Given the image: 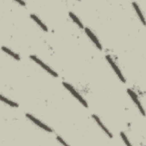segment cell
I'll list each match as a JSON object with an SVG mask.
<instances>
[{
    "label": "cell",
    "mask_w": 146,
    "mask_h": 146,
    "mask_svg": "<svg viewBox=\"0 0 146 146\" xmlns=\"http://www.w3.org/2000/svg\"><path fill=\"white\" fill-rule=\"evenodd\" d=\"M63 85L64 86V87H65L71 93V94L75 97L85 107H87L88 105L87 102L85 101V100L82 98V96L74 89V88L71 86L70 84H69L68 83H67L66 82H63Z\"/></svg>",
    "instance_id": "1"
},
{
    "label": "cell",
    "mask_w": 146,
    "mask_h": 146,
    "mask_svg": "<svg viewBox=\"0 0 146 146\" xmlns=\"http://www.w3.org/2000/svg\"><path fill=\"white\" fill-rule=\"evenodd\" d=\"M30 58L35 61L37 64H38L39 66H40L44 70L47 71L49 74H50L51 75H52L54 77H58V74L55 72L54 70H52L50 67H48L47 64H46L44 63H43L40 59L38 58L35 55H30Z\"/></svg>",
    "instance_id": "2"
},
{
    "label": "cell",
    "mask_w": 146,
    "mask_h": 146,
    "mask_svg": "<svg viewBox=\"0 0 146 146\" xmlns=\"http://www.w3.org/2000/svg\"><path fill=\"white\" fill-rule=\"evenodd\" d=\"M106 59L108 60V62H109L112 68H113V70H114V71L115 72V73L116 74V75H117V76L119 77V78L120 79V80L123 82L125 83V78H124V76L123 75V74H121L120 69L118 68V67L116 66V64H115V63L113 61L112 59L111 58V56L110 55H107L106 56Z\"/></svg>",
    "instance_id": "3"
},
{
    "label": "cell",
    "mask_w": 146,
    "mask_h": 146,
    "mask_svg": "<svg viewBox=\"0 0 146 146\" xmlns=\"http://www.w3.org/2000/svg\"><path fill=\"white\" fill-rule=\"evenodd\" d=\"M26 116L30 120H31L34 123H35L36 125H38L40 128L49 132H52V130L49 127H48L47 125H46V124H43L42 122H41L40 121H39L38 119H37L36 118L34 117L33 116H32L31 115L29 114V113H26Z\"/></svg>",
    "instance_id": "4"
},
{
    "label": "cell",
    "mask_w": 146,
    "mask_h": 146,
    "mask_svg": "<svg viewBox=\"0 0 146 146\" xmlns=\"http://www.w3.org/2000/svg\"><path fill=\"white\" fill-rule=\"evenodd\" d=\"M127 92L128 93V94L129 95L131 98L132 99V100H133L135 103L136 104V106H137L139 110H140V111L141 112L142 115L143 116H144L145 115V112H144V109H143V108L142 107V105L141 104V103L140 102L139 100L138 99L137 96L135 94V93L133 91H132L131 89H127Z\"/></svg>",
    "instance_id": "5"
},
{
    "label": "cell",
    "mask_w": 146,
    "mask_h": 146,
    "mask_svg": "<svg viewBox=\"0 0 146 146\" xmlns=\"http://www.w3.org/2000/svg\"><path fill=\"white\" fill-rule=\"evenodd\" d=\"M84 30H85V32L86 33V34H87V35L92 40V41L94 43V44L96 45V46L98 47V48L101 50L102 48V45H101L100 43L99 42V41L98 40V39H97V38L96 37V36L94 34V33L87 27H86Z\"/></svg>",
    "instance_id": "6"
},
{
    "label": "cell",
    "mask_w": 146,
    "mask_h": 146,
    "mask_svg": "<svg viewBox=\"0 0 146 146\" xmlns=\"http://www.w3.org/2000/svg\"><path fill=\"white\" fill-rule=\"evenodd\" d=\"M93 119L95 120V121L97 123V124L99 125V126L103 129V131L110 137L112 138V135L111 134V133L109 131V130L105 127V125L102 123V122L101 121V120H100V119L96 115H92Z\"/></svg>",
    "instance_id": "7"
},
{
    "label": "cell",
    "mask_w": 146,
    "mask_h": 146,
    "mask_svg": "<svg viewBox=\"0 0 146 146\" xmlns=\"http://www.w3.org/2000/svg\"><path fill=\"white\" fill-rule=\"evenodd\" d=\"M30 17L44 31H47L48 30L47 26L39 19V18L37 16H36L35 14H31Z\"/></svg>",
    "instance_id": "8"
},
{
    "label": "cell",
    "mask_w": 146,
    "mask_h": 146,
    "mask_svg": "<svg viewBox=\"0 0 146 146\" xmlns=\"http://www.w3.org/2000/svg\"><path fill=\"white\" fill-rule=\"evenodd\" d=\"M132 5H133V6L134 7V9H135V11H136L139 18L140 19V20L141 21V22H143V23L144 25H145V19H144V16L141 13V10L140 9L139 6L137 5V4L136 3V2H133L132 3Z\"/></svg>",
    "instance_id": "9"
},
{
    "label": "cell",
    "mask_w": 146,
    "mask_h": 146,
    "mask_svg": "<svg viewBox=\"0 0 146 146\" xmlns=\"http://www.w3.org/2000/svg\"><path fill=\"white\" fill-rule=\"evenodd\" d=\"M2 50L4 52H5L6 53H7L8 55L11 56L13 58H14V59H15L16 60H19V59H20V58H19V55H18V54H15V52H13L11 50H10V49L7 48V47L3 46V47H2Z\"/></svg>",
    "instance_id": "10"
},
{
    "label": "cell",
    "mask_w": 146,
    "mask_h": 146,
    "mask_svg": "<svg viewBox=\"0 0 146 146\" xmlns=\"http://www.w3.org/2000/svg\"><path fill=\"white\" fill-rule=\"evenodd\" d=\"M69 15L71 18V19L73 20V21L79 26V27L81 29L83 28V25L82 23L80 21V20L77 18V17L72 12H69Z\"/></svg>",
    "instance_id": "11"
},
{
    "label": "cell",
    "mask_w": 146,
    "mask_h": 146,
    "mask_svg": "<svg viewBox=\"0 0 146 146\" xmlns=\"http://www.w3.org/2000/svg\"><path fill=\"white\" fill-rule=\"evenodd\" d=\"M0 98H1V100L2 102H5V103H6L7 104H8V105H9V106H11V107H18V104H17L16 103H15V102H12L11 100H9V99H7L6 98L4 97V96H2V95H1Z\"/></svg>",
    "instance_id": "12"
},
{
    "label": "cell",
    "mask_w": 146,
    "mask_h": 146,
    "mask_svg": "<svg viewBox=\"0 0 146 146\" xmlns=\"http://www.w3.org/2000/svg\"><path fill=\"white\" fill-rule=\"evenodd\" d=\"M120 136H121V138H122L123 141L125 143L126 145H131V144L129 143V140H128L127 137L125 136V135L123 132H120Z\"/></svg>",
    "instance_id": "13"
},
{
    "label": "cell",
    "mask_w": 146,
    "mask_h": 146,
    "mask_svg": "<svg viewBox=\"0 0 146 146\" xmlns=\"http://www.w3.org/2000/svg\"><path fill=\"white\" fill-rule=\"evenodd\" d=\"M56 139H57V140H58L60 143H62L63 145H68V144L67 143H66L60 136H56Z\"/></svg>",
    "instance_id": "14"
},
{
    "label": "cell",
    "mask_w": 146,
    "mask_h": 146,
    "mask_svg": "<svg viewBox=\"0 0 146 146\" xmlns=\"http://www.w3.org/2000/svg\"><path fill=\"white\" fill-rule=\"evenodd\" d=\"M18 3H20L21 5H23V6H25V2H24V1H16Z\"/></svg>",
    "instance_id": "15"
}]
</instances>
